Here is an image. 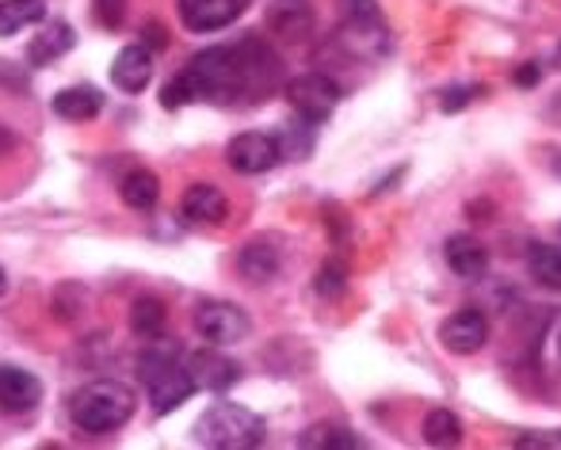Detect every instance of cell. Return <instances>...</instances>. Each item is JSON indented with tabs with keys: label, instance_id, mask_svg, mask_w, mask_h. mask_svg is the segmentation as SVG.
Masks as SVG:
<instances>
[{
	"label": "cell",
	"instance_id": "obj_1",
	"mask_svg": "<svg viewBox=\"0 0 561 450\" xmlns=\"http://www.w3.org/2000/svg\"><path fill=\"white\" fill-rule=\"evenodd\" d=\"M272 50L260 38H241L237 46H210V50L195 54L161 92V107L176 112V107L199 104V100H215V104H233L237 96H252V92H267L275 84Z\"/></svg>",
	"mask_w": 561,
	"mask_h": 450
},
{
	"label": "cell",
	"instance_id": "obj_2",
	"mask_svg": "<svg viewBox=\"0 0 561 450\" xmlns=\"http://www.w3.org/2000/svg\"><path fill=\"white\" fill-rule=\"evenodd\" d=\"M134 390L115 378H100V382H89L84 390L73 393V405H69V416L81 431L89 436H112V431L123 428L134 416Z\"/></svg>",
	"mask_w": 561,
	"mask_h": 450
},
{
	"label": "cell",
	"instance_id": "obj_3",
	"mask_svg": "<svg viewBox=\"0 0 561 450\" xmlns=\"http://www.w3.org/2000/svg\"><path fill=\"white\" fill-rule=\"evenodd\" d=\"M195 439L215 450H252L267 443V424L252 408L233 405V401H215L195 420Z\"/></svg>",
	"mask_w": 561,
	"mask_h": 450
},
{
	"label": "cell",
	"instance_id": "obj_4",
	"mask_svg": "<svg viewBox=\"0 0 561 450\" xmlns=\"http://www.w3.org/2000/svg\"><path fill=\"white\" fill-rule=\"evenodd\" d=\"M138 378H141V385H146L149 408H153L157 416L176 413V408L195 393V382H192V374H187V367L172 359L169 351H146L141 355Z\"/></svg>",
	"mask_w": 561,
	"mask_h": 450
},
{
	"label": "cell",
	"instance_id": "obj_5",
	"mask_svg": "<svg viewBox=\"0 0 561 450\" xmlns=\"http://www.w3.org/2000/svg\"><path fill=\"white\" fill-rule=\"evenodd\" d=\"M340 35L352 46V54H363V58H382L390 50V27H386L375 0H344Z\"/></svg>",
	"mask_w": 561,
	"mask_h": 450
},
{
	"label": "cell",
	"instance_id": "obj_6",
	"mask_svg": "<svg viewBox=\"0 0 561 450\" xmlns=\"http://www.w3.org/2000/svg\"><path fill=\"white\" fill-rule=\"evenodd\" d=\"M195 333L215 347H233V344H241V339H249L252 321L237 302H226V298H203V302L195 305Z\"/></svg>",
	"mask_w": 561,
	"mask_h": 450
},
{
	"label": "cell",
	"instance_id": "obj_7",
	"mask_svg": "<svg viewBox=\"0 0 561 450\" xmlns=\"http://www.w3.org/2000/svg\"><path fill=\"white\" fill-rule=\"evenodd\" d=\"M283 161V141L275 134L244 130L237 134L226 146V164L241 176H260V172H272Z\"/></svg>",
	"mask_w": 561,
	"mask_h": 450
},
{
	"label": "cell",
	"instance_id": "obj_8",
	"mask_svg": "<svg viewBox=\"0 0 561 450\" xmlns=\"http://www.w3.org/2000/svg\"><path fill=\"white\" fill-rule=\"evenodd\" d=\"M287 104L295 107L298 118L325 123L340 104V89H336V81H329L325 73H302L287 84Z\"/></svg>",
	"mask_w": 561,
	"mask_h": 450
},
{
	"label": "cell",
	"instance_id": "obj_9",
	"mask_svg": "<svg viewBox=\"0 0 561 450\" xmlns=\"http://www.w3.org/2000/svg\"><path fill=\"white\" fill-rule=\"evenodd\" d=\"M187 374H192L195 390H207V393H226L229 385H237V378H241V367H237L229 355L218 351L215 344L203 347V351H192L184 359Z\"/></svg>",
	"mask_w": 561,
	"mask_h": 450
},
{
	"label": "cell",
	"instance_id": "obj_10",
	"mask_svg": "<svg viewBox=\"0 0 561 450\" xmlns=\"http://www.w3.org/2000/svg\"><path fill=\"white\" fill-rule=\"evenodd\" d=\"M439 339H444V347H447V351H455V355H478L481 347L489 344L485 313L473 310V305L455 310L444 325H439Z\"/></svg>",
	"mask_w": 561,
	"mask_h": 450
},
{
	"label": "cell",
	"instance_id": "obj_11",
	"mask_svg": "<svg viewBox=\"0 0 561 450\" xmlns=\"http://www.w3.org/2000/svg\"><path fill=\"white\" fill-rule=\"evenodd\" d=\"M149 81H153V50L141 43L123 46L112 61V84L126 96H138V92L149 89Z\"/></svg>",
	"mask_w": 561,
	"mask_h": 450
},
{
	"label": "cell",
	"instance_id": "obj_12",
	"mask_svg": "<svg viewBox=\"0 0 561 450\" xmlns=\"http://www.w3.org/2000/svg\"><path fill=\"white\" fill-rule=\"evenodd\" d=\"M244 12V0H180V20L195 35L222 31Z\"/></svg>",
	"mask_w": 561,
	"mask_h": 450
},
{
	"label": "cell",
	"instance_id": "obj_13",
	"mask_svg": "<svg viewBox=\"0 0 561 450\" xmlns=\"http://www.w3.org/2000/svg\"><path fill=\"white\" fill-rule=\"evenodd\" d=\"M226 195L215 184H192L180 199V218L195 229H215L226 222Z\"/></svg>",
	"mask_w": 561,
	"mask_h": 450
},
{
	"label": "cell",
	"instance_id": "obj_14",
	"mask_svg": "<svg viewBox=\"0 0 561 450\" xmlns=\"http://www.w3.org/2000/svg\"><path fill=\"white\" fill-rule=\"evenodd\" d=\"M43 401V382L23 367H0V408L4 413H31Z\"/></svg>",
	"mask_w": 561,
	"mask_h": 450
},
{
	"label": "cell",
	"instance_id": "obj_15",
	"mask_svg": "<svg viewBox=\"0 0 561 450\" xmlns=\"http://www.w3.org/2000/svg\"><path fill=\"white\" fill-rule=\"evenodd\" d=\"M444 259H447V267L458 275V279H485V272H489V249L478 241V236H470V233H455V236H447V244H444Z\"/></svg>",
	"mask_w": 561,
	"mask_h": 450
},
{
	"label": "cell",
	"instance_id": "obj_16",
	"mask_svg": "<svg viewBox=\"0 0 561 450\" xmlns=\"http://www.w3.org/2000/svg\"><path fill=\"white\" fill-rule=\"evenodd\" d=\"M237 272L244 282H272L283 272V252L275 249L272 236H256L237 252Z\"/></svg>",
	"mask_w": 561,
	"mask_h": 450
},
{
	"label": "cell",
	"instance_id": "obj_17",
	"mask_svg": "<svg viewBox=\"0 0 561 450\" xmlns=\"http://www.w3.org/2000/svg\"><path fill=\"white\" fill-rule=\"evenodd\" d=\"M77 46V35L66 20H50L27 46V61L31 66H50V61L66 58L69 50Z\"/></svg>",
	"mask_w": 561,
	"mask_h": 450
},
{
	"label": "cell",
	"instance_id": "obj_18",
	"mask_svg": "<svg viewBox=\"0 0 561 450\" xmlns=\"http://www.w3.org/2000/svg\"><path fill=\"white\" fill-rule=\"evenodd\" d=\"M104 112V96L92 84H73V89H61L54 96V115L66 118V123H89Z\"/></svg>",
	"mask_w": 561,
	"mask_h": 450
},
{
	"label": "cell",
	"instance_id": "obj_19",
	"mask_svg": "<svg viewBox=\"0 0 561 450\" xmlns=\"http://www.w3.org/2000/svg\"><path fill=\"white\" fill-rule=\"evenodd\" d=\"M267 27H272L275 35L295 38V43H302V38L310 35V27H313L310 8H306V0H275L272 12H267Z\"/></svg>",
	"mask_w": 561,
	"mask_h": 450
},
{
	"label": "cell",
	"instance_id": "obj_20",
	"mask_svg": "<svg viewBox=\"0 0 561 450\" xmlns=\"http://www.w3.org/2000/svg\"><path fill=\"white\" fill-rule=\"evenodd\" d=\"M118 195L130 210H153L157 199H161V180L149 169H130L118 184Z\"/></svg>",
	"mask_w": 561,
	"mask_h": 450
},
{
	"label": "cell",
	"instance_id": "obj_21",
	"mask_svg": "<svg viewBox=\"0 0 561 450\" xmlns=\"http://www.w3.org/2000/svg\"><path fill=\"white\" fill-rule=\"evenodd\" d=\"M43 0H0V38H12L31 23H43Z\"/></svg>",
	"mask_w": 561,
	"mask_h": 450
},
{
	"label": "cell",
	"instance_id": "obj_22",
	"mask_svg": "<svg viewBox=\"0 0 561 450\" xmlns=\"http://www.w3.org/2000/svg\"><path fill=\"white\" fill-rule=\"evenodd\" d=\"M298 447L306 450H355L363 447V439L355 431L340 428V424H313L298 436Z\"/></svg>",
	"mask_w": 561,
	"mask_h": 450
},
{
	"label": "cell",
	"instance_id": "obj_23",
	"mask_svg": "<svg viewBox=\"0 0 561 450\" xmlns=\"http://www.w3.org/2000/svg\"><path fill=\"white\" fill-rule=\"evenodd\" d=\"M424 443L428 447H458L462 443V420L450 408H432L424 416Z\"/></svg>",
	"mask_w": 561,
	"mask_h": 450
},
{
	"label": "cell",
	"instance_id": "obj_24",
	"mask_svg": "<svg viewBox=\"0 0 561 450\" xmlns=\"http://www.w3.org/2000/svg\"><path fill=\"white\" fill-rule=\"evenodd\" d=\"M164 321H169V313H164V305L157 302V298H138V302L130 305V328L134 336L141 339H157L164 333Z\"/></svg>",
	"mask_w": 561,
	"mask_h": 450
},
{
	"label": "cell",
	"instance_id": "obj_25",
	"mask_svg": "<svg viewBox=\"0 0 561 450\" xmlns=\"http://www.w3.org/2000/svg\"><path fill=\"white\" fill-rule=\"evenodd\" d=\"M527 272L550 290H561V249L554 244H535L531 256H527Z\"/></svg>",
	"mask_w": 561,
	"mask_h": 450
},
{
	"label": "cell",
	"instance_id": "obj_26",
	"mask_svg": "<svg viewBox=\"0 0 561 450\" xmlns=\"http://www.w3.org/2000/svg\"><path fill=\"white\" fill-rule=\"evenodd\" d=\"M347 287V267L336 264V259H329V264L318 267V279H313V290H318L321 298H336L344 295Z\"/></svg>",
	"mask_w": 561,
	"mask_h": 450
},
{
	"label": "cell",
	"instance_id": "obj_27",
	"mask_svg": "<svg viewBox=\"0 0 561 450\" xmlns=\"http://www.w3.org/2000/svg\"><path fill=\"white\" fill-rule=\"evenodd\" d=\"M473 96H481V84H455V89H444V96H439V112H462Z\"/></svg>",
	"mask_w": 561,
	"mask_h": 450
},
{
	"label": "cell",
	"instance_id": "obj_28",
	"mask_svg": "<svg viewBox=\"0 0 561 450\" xmlns=\"http://www.w3.org/2000/svg\"><path fill=\"white\" fill-rule=\"evenodd\" d=\"M123 12H126V0H96V20L104 23V27H118Z\"/></svg>",
	"mask_w": 561,
	"mask_h": 450
},
{
	"label": "cell",
	"instance_id": "obj_29",
	"mask_svg": "<svg viewBox=\"0 0 561 450\" xmlns=\"http://www.w3.org/2000/svg\"><path fill=\"white\" fill-rule=\"evenodd\" d=\"M539 66H535V61H527V66L524 69H519V73H516V84H524V89H531V84H539Z\"/></svg>",
	"mask_w": 561,
	"mask_h": 450
},
{
	"label": "cell",
	"instance_id": "obj_30",
	"mask_svg": "<svg viewBox=\"0 0 561 450\" xmlns=\"http://www.w3.org/2000/svg\"><path fill=\"white\" fill-rule=\"evenodd\" d=\"M516 447H561V436H524L516 439Z\"/></svg>",
	"mask_w": 561,
	"mask_h": 450
},
{
	"label": "cell",
	"instance_id": "obj_31",
	"mask_svg": "<svg viewBox=\"0 0 561 450\" xmlns=\"http://www.w3.org/2000/svg\"><path fill=\"white\" fill-rule=\"evenodd\" d=\"M8 290V275H4V267H0V295Z\"/></svg>",
	"mask_w": 561,
	"mask_h": 450
},
{
	"label": "cell",
	"instance_id": "obj_32",
	"mask_svg": "<svg viewBox=\"0 0 561 450\" xmlns=\"http://www.w3.org/2000/svg\"><path fill=\"white\" fill-rule=\"evenodd\" d=\"M558 355H561V328H558Z\"/></svg>",
	"mask_w": 561,
	"mask_h": 450
},
{
	"label": "cell",
	"instance_id": "obj_33",
	"mask_svg": "<svg viewBox=\"0 0 561 450\" xmlns=\"http://www.w3.org/2000/svg\"><path fill=\"white\" fill-rule=\"evenodd\" d=\"M558 61H561V46H558Z\"/></svg>",
	"mask_w": 561,
	"mask_h": 450
},
{
	"label": "cell",
	"instance_id": "obj_34",
	"mask_svg": "<svg viewBox=\"0 0 561 450\" xmlns=\"http://www.w3.org/2000/svg\"><path fill=\"white\" fill-rule=\"evenodd\" d=\"M558 233H561V226H558Z\"/></svg>",
	"mask_w": 561,
	"mask_h": 450
}]
</instances>
